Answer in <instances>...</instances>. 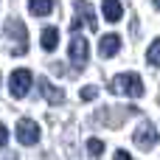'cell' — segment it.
<instances>
[{
	"instance_id": "cell-1",
	"label": "cell",
	"mask_w": 160,
	"mask_h": 160,
	"mask_svg": "<svg viewBox=\"0 0 160 160\" xmlns=\"http://www.w3.org/2000/svg\"><path fill=\"white\" fill-rule=\"evenodd\" d=\"M6 39L11 42V53L14 56H25L28 53V31H25V22L11 17L6 22Z\"/></svg>"
},
{
	"instance_id": "cell-2",
	"label": "cell",
	"mask_w": 160,
	"mask_h": 160,
	"mask_svg": "<svg viewBox=\"0 0 160 160\" xmlns=\"http://www.w3.org/2000/svg\"><path fill=\"white\" fill-rule=\"evenodd\" d=\"M110 93L118 96H129V98H141L143 96V79L138 73H121L110 82Z\"/></svg>"
},
{
	"instance_id": "cell-3",
	"label": "cell",
	"mask_w": 160,
	"mask_h": 160,
	"mask_svg": "<svg viewBox=\"0 0 160 160\" xmlns=\"http://www.w3.org/2000/svg\"><path fill=\"white\" fill-rule=\"evenodd\" d=\"M31 84H34V73L31 70H25V68L14 70L8 76V93H11V98H25L28 90H31Z\"/></svg>"
},
{
	"instance_id": "cell-4",
	"label": "cell",
	"mask_w": 160,
	"mask_h": 160,
	"mask_svg": "<svg viewBox=\"0 0 160 160\" xmlns=\"http://www.w3.org/2000/svg\"><path fill=\"white\" fill-rule=\"evenodd\" d=\"M132 141H135V146L143 149V152L155 149V146H158V129H155V124H152V121L138 124V129L132 132Z\"/></svg>"
},
{
	"instance_id": "cell-5",
	"label": "cell",
	"mask_w": 160,
	"mask_h": 160,
	"mask_svg": "<svg viewBox=\"0 0 160 160\" xmlns=\"http://www.w3.org/2000/svg\"><path fill=\"white\" fill-rule=\"evenodd\" d=\"M17 141H20L22 146H34V143L39 141V124L31 121V118H22V121L17 124Z\"/></svg>"
},
{
	"instance_id": "cell-6",
	"label": "cell",
	"mask_w": 160,
	"mask_h": 160,
	"mask_svg": "<svg viewBox=\"0 0 160 160\" xmlns=\"http://www.w3.org/2000/svg\"><path fill=\"white\" fill-rule=\"evenodd\" d=\"M87 59H90V45H87V39H84V37H73V39H70V62H73L76 68H84Z\"/></svg>"
},
{
	"instance_id": "cell-7",
	"label": "cell",
	"mask_w": 160,
	"mask_h": 160,
	"mask_svg": "<svg viewBox=\"0 0 160 160\" xmlns=\"http://www.w3.org/2000/svg\"><path fill=\"white\" fill-rule=\"evenodd\" d=\"M37 87H39V93L48 98V104H62V101H65V93H62L59 87H53L45 76H39V79H37Z\"/></svg>"
},
{
	"instance_id": "cell-8",
	"label": "cell",
	"mask_w": 160,
	"mask_h": 160,
	"mask_svg": "<svg viewBox=\"0 0 160 160\" xmlns=\"http://www.w3.org/2000/svg\"><path fill=\"white\" fill-rule=\"evenodd\" d=\"M121 51V37L118 34H107V37H101V42H98V53H101V59H110V56H115Z\"/></svg>"
},
{
	"instance_id": "cell-9",
	"label": "cell",
	"mask_w": 160,
	"mask_h": 160,
	"mask_svg": "<svg viewBox=\"0 0 160 160\" xmlns=\"http://www.w3.org/2000/svg\"><path fill=\"white\" fill-rule=\"evenodd\" d=\"M76 14H79V20H84V22H87V28H90V31H98L96 11H93V6H90L87 0H76Z\"/></svg>"
},
{
	"instance_id": "cell-10",
	"label": "cell",
	"mask_w": 160,
	"mask_h": 160,
	"mask_svg": "<svg viewBox=\"0 0 160 160\" xmlns=\"http://www.w3.org/2000/svg\"><path fill=\"white\" fill-rule=\"evenodd\" d=\"M101 11H104V20L107 22H118L124 8H121V0H104L101 3Z\"/></svg>"
},
{
	"instance_id": "cell-11",
	"label": "cell",
	"mask_w": 160,
	"mask_h": 160,
	"mask_svg": "<svg viewBox=\"0 0 160 160\" xmlns=\"http://www.w3.org/2000/svg\"><path fill=\"white\" fill-rule=\"evenodd\" d=\"M28 11L37 17H48L53 11V0H28Z\"/></svg>"
},
{
	"instance_id": "cell-12",
	"label": "cell",
	"mask_w": 160,
	"mask_h": 160,
	"mask_svg": "<svg viewBox=\"0 0 160 160\" xmlns=\"http://www.w3.org/2000/svg\"><path fill=\"white\" fill-rule=\"evenodd\" d=\"M39 42H42V48H45V51H53V48L59 45V28H45Z\"/></svg>"
},
{
	"instance_id": "cell-13",
	"label": "cell",
	"mask_w": 160,
	"mask_h": 160,
	"mask_svg": "<svg viewBox=\"0 0 160 160\" xmlns=\"http://www.w3.org/2000/svg\"><path fill=\"white\" fill-rule=\"evenodd\" d=\"M146 59H149V65H155V68H160V37L149 45V53H146Z\"/></svg>"
},
{
	"instance_id": "cell-14",
	"label": "cell",
	"mask_w": 160,
	"mask_h": 160,
	"mask_svg": "<svg viewBox=\"0 0 160 160\" xmlns=\"http://www.w3.org/2000/svg\"><path fill=\"white\" fill-rule=\"evenodd\" d=\"M87 152H90V158H101V155H104V141L90 138V141H87Z\"/></svg>"
},
{
	"instance_id": "cell-15",
	"label": "cell",
	"mask_w": 160,
	"mask_h": 160,
	"mask_svg": "<svg viewBox=\"0 0 160 160\" xmlns=\"http://www.w3.org/2000/svg\"><path fill=\"white\" fill-rule=\"evenodd\" d=\"M96 96H98V87H93V84H87V87L79 90V98H82V101H93Z\"/></svg>"
},
{
	"instance_id": "cell-16",
	"label": "cell",
	"mask_w": 160,
	"mask_h": 160,
	"mask_svg": "<svg viewBox=\"0 0 160 160\" xmlns=\"http://www.w3.org/2000/svg\"><path fill=\"white\" fill-rule=\"evenodd\" d=\"M6 143H8V129L0 124V146H6Z\"/></svg>"
},
{
	"instance_id": "cell-17",
	"label": "cell",
	"mask_w": 160,
	"mask_h": 160,
	"mask_svg": "<svg viewBox=\"0 0 160 160\" xmlns=\"http://www.w3.org/2000/svg\"><path fill=\"white\" fill-rule=\"evenodd\" d=\"M112 160H132V158H129V152H124V149H118V152L112 155Z\"/></svg>"
},
{
	"instance_id": "cell-18",
	"label": "cell",
	"mask_w": 160,
	"mask_h": 160,
	"mask_svg": "<svg viewBox=\"0 0 160 160\" xmlns=\"http://www.w3.org/2000/svg\"><path fill=\"white\" fill-rule=\"evenodd\" d=\"M70 28H73V34H76V31H79V28H82V20H79V17H76V20H73V22H70Z\"/></svg>"
},
{
	"instance_id": "cell-19",
	"label": "cell",
	"mask_w": 160,
	"mask_h": 160,
	"mask_svg": "<svg viewBox=\"0 0 160 160\" xmlns=\"http://www.w3.org/2000/svg\"><path fill=\"white\" fill-rule=\"evenodd\" d=\"M155 6H158V8H160V0H155Z\"/></svg>"
}]
</instances>
